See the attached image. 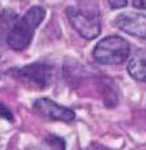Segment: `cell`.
Segmentation results:
<instances>
[{
  "mask_svg": "<svg viewBox=\"0 0 146 150\" xmlns=\"http://www.w3.org/2000/svg\"><path fill=\"white\" fill-rule=\"evenodd\" d=\"M118 29L130 36L146 39V15L138 12H122L114 19Z\"/></svg>",
  "mask_w": 146,
  "mask_h": 150,
  "instance_id": "6",
  "label": "cell"
},
{
  "mask_svg": "<svg viewBox=\"0 0 146 150\" xmlns=\"http://www.w3.org/2000/svg\"><path fill=\"white\" fill-rule=\"evenodd\" d=\"M43 150H65V141L57 136H47L43 141Z\"/></svg>",
  "mask_w": 146,
  "mask_h": 150,
  "instance_id": "9",
  "label": "cell"
},
{
  "mask_svg": "<svg viewBox=\"0 0 146 150\" xmlns=\"http://www.w3.org/2000/svg\"><path fill=\"white\" fill-rule=\"evenodd\" d=\"M17 20L19 16L11 9H3L0 12V44L6 42L7 36L12 31Z\"/></svg>",
  "mask_w": 146,
  "mask_h": 150,
  "instance_id": "8",
  "label": "cell"
},
{
  "mask_svg": "<svg viewBox=\"0 0 146 150\" xmlns=\"http://www.w3.org/2000/svg\"><path fill=\"white\" fill-rule=\"evenodd\" d=\"M67 17L70 25L77 31V33L86 40H93L101 32V23L97 13H86L74 7H68L65 9Z\"/></svg>",
  "mask_w": 146,
  "mask_h": 150,
  "instance_id": "4",
  "label": "cell"
},
{
  "mask_svg": "<svg viewBox=\"0 0 146 150\" xmlns=\"http://www.w3.org/2000/svg\"><path fill=\"white\" fill-rule=\"evenodd\" d=\"M109 1V6L113 9H118V8H124L128 4V0H108Z\"/></svg>",
  "mask_w": 146,
  "mask_h": 150,
  "instance_id": "11",
  "label": "cell"
},
{
  "mask_svg": "<svg viewBox=\"0 0 146 150\" xmlns=\"http://www.w3.org/2000/svg\"><path fill=\"white\" fill-rule=\"evenodd\" d=\"M133 7L138 9H146V0H133Z\"/></svg>",
  "mask_w": 146,
  "mask_h": 150,
  "instance_id": "12",
  "label": "cell"
},
{
  "mask_svg": "<svg viewBox=\"0 0 146 150\" xmlns=\"http://www.w3.org/2000/svg\"><path fill=\"white\" fill-rule=\"evenodd\" d=\"M45 17V11L41 7H32L26 15L16 21L12 31L7 36L6 42L13 51H24L32 41L36 28Z\"/></svg>",
  "mask_w": 146,
  "mask_h": 150,
  "instance_id": "1",
  "label": "cell"
},
{
  "mask_svg": "<svg viewBox=\"0 0 146 150\" xmlns=\"http://www.w3.org/2000/svg\"><path fill=\"white\" fill-rule=\"evenodd\" d=\"M128 72L133 79L146 82V52L137 51L128 62Z\"/></svg>",
  "mask_w": 146,
  "mask_h": 150,
  "instance_id": "7",
  "label": "cell"
},
{
  "mask_svg": "<svg viewBox=\"0 0 146 150\" xmlns=\"http://www.w3.org/2000/svg\"><path fill=\"white\" fill-rule=\"evenodd\" d=\"M0 118H4L9 122L13 121V114H12V112L9 110V108L6 104H3V102H0Z\"/></svg>",
  "mask_w": 146,
  "mask_h": 150,
  "instance_id": "10",
  "label": "cell"
},
{
  "mask_svg": "<svg viewBox=\"0 0 146 150\" xmlns=\"http://www.w3.org/2000/svg\"><path fill=\"white\" fill-rule=\"evenodd\" d=\"M33 110L39 116L44 117L53 121H62V122H72L76 118V114L72 109L61 106L57 102L52 101L51 98L43 97L33 102Z\"/></svg>",
  "mask_w": 146,
  "mask_h": 150,
  "instance_id": "5",
  "label": "cell"
},
{
  "mask_svg": "<svg viewBox=\"0 0 146 150\" xmlns=\"http://www.w3.org/2000/svg\"><path fill=\"white\" fill-rule=\"evenodd\" d=\"M130 45L121 36H108L99 41L93 49V59L99 64L114 65L121 64L129 57Z\"/></svg>",
  "mask_w": 146,
  "mask_h": 150,
  "instance_id": "2",
  "label": "cell"
},
{
  "mask_svg": "<svg viewBox=\"0 0 146 150\" xmlns=\"http://www.w3.org/2000/svg\"><path fill=\"white\" fill-rule=\"evenodd\" d=\"M8 73L28 88L41 91V89L48 88L51 84L52 77H53V68L48 64L35 62V64H29L20 68H12Z\"/></svg>",
  "mask_w": 146,
  "mask_h": 150,
  "instance_id": "3",
  "label": "cell"
}]
</instances>
